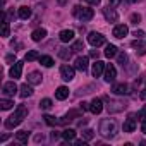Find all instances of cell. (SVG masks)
<instances>
[{"label": "cell", "mask_w": 146, "mask_h": 146, "mask_svg": "<svg viewBox=\"0 0 146 146\" xmlns=\"http://www.w3.org/2000/svg\"><path fill=\"white\" fill-rule=\"evenodd\" d=\"M28 117V108L24 107V105H17V108H16V112L5 120V129H14V127H17L24 119Z\"/></svg>", "instance_id": "6da1fadb"}, {"label": "cell", "mask_w": 146, "mask_h": 146, "mask_svg": "<svg viewBox=\"0 0 146 146\" xmlns=\"http://www.w3.org/2000/svg\"><path fill=\"white\" fill-rule=\"evenodd\" d=\"M100 134L107 139H112L117 136V122L113 119H103L100 122Z\"/></svg>", "instance_id": "7a4b0ae2"}, {"label": "cell", "mask_w": 146, "mask_h": 146, "mask_svg": "<svg viewBox=\"0 0 146 146\" xmlns=\"http://www.w3.org/2000/svg\"><path fill=\"white\" fill-rule=\"evenodd\" d=\"M105 103H107L108 113H119V112H124V110L127 108V103L122 102V100H110V98H105Z\"/></svg>", "instance_id": "3957f363"}, {"label": "cell", "mask_w": 146, "mask_h": 146, "mask_svg": "<svg viewBox=\"0 0 146 146\" xmlns=\"http://www.w3.org/2000/svg\"><path fill=\"white\" fill-rule=\"evenodd\" d=\"M72 14H74V16H78V17H79L83 23H86V21H91V19H93V16H95L93 9H90V7H79V5H76V7H74Z\"/></svg>", "instance_id": "277c9868"}, {"label": "cell", "mask_w": 146, "mask_h": 146, "mask_svg": "<svg viewBox=\"0 0 146 146\" xmlns=\"http://www.w3.org/2000/svg\"><path fill=\"white\" fill-rule=\"evenodd\" d=\"M88 41H90V45L91 46H95V48H98V46H102V45H105V36L102 35V33H96V31H93V33H90L88 35Z\"/></svg>", "instance_id": "5b68a950"}, {"label": "cell", "mask_w": 146, "mask_h": 146, "mask_svg": "<svg viewBox=\"0 0 146 146\" xmlns=\"http://www.w3.org/2000/svg\"><path fill=\"white\" fill-rule=\"evenodd\" d=\"M60 78H62L64 81H72V79H74V67L64 64V65L60 67Z\"/></svg>", "instance_id": "8992f818"}, {"label": "cell", "mask_w": 146, "mask_h": 146, "mask_svg": "<svg viewBox=\"0 0 146 146\" xmlns=\"http://www.w3.org/2000/svg\"><path fill=\"white\" fill-rule=\"evenodd\" d=\"M105 81L107 83H113L115 81V78H117V69L113 67V64H107L105 65Z\"/></svg>", "instance_id": "52a82bcc"}, {"label": "cell", "mask_w": 146, "mask_h": 146, "mask_svg": "<svg viewBox=\"0 0 146 146\" xmlns=\"http://www.w3.org/2000/svg\"><path fill=\"white\" fill-rule=\"evenodd\" d=\"M103 16H105V19L110 21V23H117V19H119V14L115 12V9H113L112 5H108V7L103 9Z\"/></svg>", "instance_id": "ba28073f"}, {"label": "cell", "mask_w": 146, "mask_h": 146, "mask_svg": "<svg viewBox=\"0 0 146 146\" xmlns=\"http://www.w3.org/2000/svg\"><path fill=\"white\" fill-rule=\"evenodd\" d=\"M2 93H4L5 96H14V95L17 93V86H16V83H14V81L5 83V84L2 86Z\"/></svg>", "instance_id": "9c48e42d"}, {"label": "cell", "mask_w": 146, "mask_h": 146, "mask_svg": "<svg viewBox=\"0 0 146 146\" xmlns=\"http://www.w3.org/2000/svg\"><path fill=\"white\" fill-rule=\"evenodd\" d=\"M112 93H115V95H131V88L124 83H117V84L112 86Z\"/></svg>", "instance_id": "30bf717a"}, {"label": "cell", "mask_w": 146, "mask_h": 146, "mask_svg": "<svg viewBox=\"0 0 146 146\" xmlns=\"http://www.w3.org/2000/svg\"><path fill=\"white\" fill-rule=\"evenodd\" d=\"M9 74H11V78H14V79H17V78H21V74H23V62H14V65L11 67V70H9Z\"/></svg>", "instance_id": "8fae6325"}, {"label": "cell", "mask_w": 146, "mask_h": 146, "mask_svg": "<svg viewBox=\"0 0 146 146\" xmlns=\"http://www.w3.org/2000/svg\"><path fill=\"white\" fill-rule=\"evenodd\" d=\"M127 33H129V28H127L125 24H117V26L113 28V31H112V35H113L115 38H119V40L124 38Z\"/></svg>", "instance_id": "7c38bea8"}, {"label": "cell", "mask_w": 146, "mask_h": 146, "mask_svg": "<svg viewBox=\"0 0 146 146\" xmlns=\"http://www.w3.org/2000/svg\"><path fill=\"white\" fill-rule=\"evenodd\" d=\"M102 110H103V102H102L100 98H95V100L90 103V112L95 113V115H98V113H102Z\"/></svg>", "instance_id": "4fadbf2b"}, {"label": "cell", "mask_w": 146, "mask_h": 146, "mask_svg": "<svg viewBox=\"0 0 146 146\" xmlns=\"http://www.w3.org/2000/svg\"><path fill=\"white\" fill-rule=\"evenodd\" d=\"M136 129V115H129L127 117V120L124 122V132H132Z\"/></svg>", "instance_id": "5bb4252c"}, {"label": "cell", "mask_w": 146, "mask_h": 146, "mask_svg": "<svg viewBox=\"0 0 146 146\" xmlns=\"http://www.w3.org/2000/svg\"><path fill=\"white\" fill-rule=\"evenodd\" d=\"M41 74H40V72L38 70H33V72H29V74H28V83L29 84H41Z\"/></svg>", "instance_id": "9a60e30c"}, {"label": "cell", "mask_w": 146, "mask_h": 146, "mask_svg": "<svg viewBox=\"0 0 146 146\" xmlns=\"http://www.w3.org/2000/svg\"><path fill=\"white\" fill-rule=\"evenodd\" d=\"M58 38H60V41L69 43V41L74 40V31H72V29H62L60 35H58Z\"/></svg>", "instance_id": "2e32d148"}, {"label": "cell", "mask_w": 146, "mask_h": 146, "mask_svg": "<svg viewBox=\"0 0 146 146\" xmlns=\"http://www.w3.org/2000/svg\"><path fill=\"white\" fill-rule=\"evenodd\" d=\"M91 70H93V76H95V78H100L103 72H105V64L100 62V60H96V62L93 64V69H91Z\"/></svg>", "instance_id": "e0dca14e"}, {"label": "cell", "mask_w": 146, "mask_h": 146, "mask_svg": "<svg viewBox=\"0 0 146 146\" xmlns=\"http://www.w3.org/2000/svg\"><path fill=\"white\" fill-rule=\"evenodd\" d=\"M79 110H69L67 113H65V117L60 120V124H67V122H70V120H74V119H79Z\"/></svg>", "instance_id": "ac0fdd59"}, {"label": "cell", "mask_w": 146, "mask_h": 146, "mask_svg": "<svg viewBox=\"0 0 146 146\" xmlns=\"http://www.w3.org/2000/svg\"><path fill=\"white\" fill-rule=\"evenodd\" d=\"M76 69L81 72H86L88 70V57H78L76 58Z\"/></svg>", "instance_id": "d6986e66"}, {"label": "cell", "mask_w": 146, "mask_h": 146, "mask_svg": "<svg viewBox=\"0 0 146 146\" xmlns=\"http://www.w3.org/2000/svg\"><path fill=\"white\" fill-rule=\"evenodd\" d=\"M45 36H46V29H43V28H38L31 33L33 41H41V40H45Z\"/></svg>", "instance_id": "ffe728a7"}, {"label": "cell", "mask_w": 146, "mask_h": 146, "mask_svg": "<svg viewBox=\"0 0 146 146\" xmlns=\"http://www.w3.org/2000/svg\"><path fill=\"white\" fill-rule=\"evenodd\" d=\"M67 96H69V90H67L65 86L57 88V91H55V98H57V100H65Z\"/></svg>", "instance_id": "44dd1931"}, {"label": "cell", "mask_w": 146, "mask_h": 146, "mask_svg": "<svg viewBox=\"0 0 146 146\" xmlns=\"http://www.w3.org/2000/svg\"><path fill=\"white\" fill-rule=\"evenodd\" d=\"M19 90H21V91H19V95H21L23 98H28V96H31V95H33V88H31V84H23Z\"/></svg>", "instance_id": "7402d4cb"}, {"label": "cell", "mask_w": 146, "mask_h": 146, "mask_svg": "<svg viewBox=\"0 0 146 146\" xmlns=\"http://www.w3.org/2000/svg\"><path fill=\"white\" fill-rule=\"evenodd\" d=\"M16 139H17L21 144H26L28 139H29V132H28V131H19V132L16 134Z\"/></svg>", "instance_id": "603a6c76"}, {"label": "cell", "mask_w": 146, "mask_h": 146, "mask_svg": "<svg viewBox=\"0 0 146 146\" xmlns=\"http://www.w3.org/2000/svg\"><path fill=\"white\" fill-rule=\"evenodd\" d=\"M19 17L21 19H29L31 17V9L29 7H26V5H23V7H19Z\"/></svg>", "instance_id": "cb8c5ba5"}, {"label": "cell", "mask_w": 146, "mask_h": 146, "mask_svg": "<svg viewBox=\"0 0 146 146\" xmlns=\"http://www.w3.org/2000/svg\"><path fill=\"white\" fill-rule=\"evenodd\" d=\"M62 137H64L65 141H74V137H76V131H74V129H65V131L62 132Z\"/></svg>", "instance_id": "d4e9b609"}, {"label": "cell", "mask_w": 146, "mask_h": 146, "mask_svg": "<svg viewBox=\"0 0 146 146\" xmlns=\"http://www.w3.org/2000/svg\"><path fill=\"white\" fill-rule=\"evenodd\" d=\"M72 52H74L72 48H60V50H58V57L64 58V60H69L70 55H72Z\"/></svg>", "instance_id": "484cf974"}, {"label": "cell", "mask_w": 146, "mask_h": 146, "mask_svg": "<svg viewBox=\"0 0 146 146\" xmlns=\"http://www.w3.org/2000/svg\"><path fill=\"white\" fill-rule=\"evenodd\" d=\"M115 55H117V46H113V45H107V48H105V57L112 58V57H115Z\"/></svg>", "instance_id": "4316f807"}, {"label": "cell", "mask_w": 146, "mask_h": 146, "mask_svg": "<svg viewBox=\"0 0 146 146\" xmlns=\"http://www.w3.org/2000/svg\"><path fill=\"white\" fill-rule=\"evenodd\" d=\"M40 57H41V55H40L36 50H29V52L26 53V60H28V62H33V60H40Z\"/></svg>", "instance_id": "83f0119b"}, {"label": "cell", "mask_w": 146, "mask_h": 146, "mask_svg": "<svg viewBox=\"0 0 146 146\" xmlns=\"http://www.w3.org/2000/svg\"><path fill=\"white\" fill-rule=\"evenodd\" d=\"M40 64H43L45 67H52L53 65V58L50 55H41L40 57Z\"/></svg>", "instance_id": "f1b7e54d"}, {"label": "cell", "mask_w": 146, "mask_h": 146, "mask_svg": "<svg viewBox=\"0 0 146 146\" xmlns=\"http://www.w3.org/2000/svg\"><path fill=\"white\" fill-rule=\"evenodd\" d=\"M127 60H129V58H127V53H125V52L117 53V62H119L122 67H125V65H127Z\"/></svg>", "instance_id": "f546056e"}, {"label": "cell", "mask_w": 146, "mask_h": 146, "mask_svg": "<svg viewBox=\"0 0 146 146\" xmlns=\"http://www.w3.org/2000/svg\"><path fill=\"white\" fill-rule=\"evenodd\" d=\"M52 107H53V105H52V100H50V98H43V100L40 102V108H41V110H50Z\"/></svg>", "instance_id": "4dcf8cb0"}, {"label": "cell", "mask_w": 146, "mask_h": 146, "mask_svg": "<svg viewBox=\"0 0 146 146\" xmlns=\"http://www.w3.org/2000/svg\"><path fill=\"white\" fill-rule=\"evenodd\" d=\"M14 107V102H11V100H0V108L2 110H9V108H12Z\"/></svg>", "instance_id": "1f68e13d"}, {"label": "cell", "mask_w": 146, "mask_h": 146, "mask_svg": "<svg viewBox=\"0 0 146 146\" xmlns=\"http://www.w3.org/2000/svg\"><path fill=\"white\" fill-rule=\"evenodd\" d=\"M74 52H81V50H84V43H83V40H76L74 43H72V46H70Z\"/></svg>", "instance_id": "d6a6232c"}, {"label": "cell", "mask_w": 146, "mask_h": 146, "mask_svg": "<svg viewBox=\"0 0 146 146\" xmlns=\"http://www.w3.org/2000/svg\"><path fill=\"white\" fill-rule=\"evenodd\" d=\"M43 119H45V124H48V125H57V124H60V120H57V119L52 117V115H43Z\"/></svg>", "instance_id": "836d02e7"}, {"label": "cell", "mask_w": 146, "mask_h": 146, "mask_svg": "<svg viewBox=\"0 0 146 146\" xmlns=\"http://www.w3.org/2000/svg\"><path fill=\"white\" fill-rule=\"evenodd\" d=\"M81 134H83V139H86V141H90V139L95 137V131H91V129H84Z\"/></svg>", "instance_id": "e575fe53"}, {"label": "cell", "mask_w": 146, "mask_h": 146, "mask_svg": "<svg viewBox=\"0 0 146 146\" xmlns=\"http://www.w3.org/2000/svg\"><path fill=\"white\" fill-rule=\"evenodd\" d=\"M2 36H9V21H5V19L2 23Z\"/></svg>", "instance_id": "d590c367"}, {"label": "cell", "mask_w": 146, "mask_h": 146, "mask_svg": "<svg viewBox=\"0 0 146 146\" xmlns=\"http://www.w3.org/2000/svg\"><path fill=\"white\" fill-rule=\"evenodd\" d=\"M137 117H139L141 120H146V105H144V107L137 112Z\"/></svg>", "instance_id": "8d00e7d4"}, {"label": "cell", "mask_w": 146, "mask_h": 146, "mask_svg": "<svg viewBox=\"0 0 146 146\" xmlns=\"http://www.w3.org/2000/svg\"><path fill=\"white\" fill-rule=\"evenodd\" d=\"M139 21H141V16H139V14H132V16H131V23H132V24H137Z\"/></svg>", "instance_id": "74e56055"}, {"label": "cell", "mask_w": 146, "mask_h": 146, "mask_svg": "<svg viewBox=\"0 0 146 146\" xmlns=\"http://www.w3.org/2000/svg\"><path fill=\"white\" fill-rule=\"evenodd\" d=\"M79 110H81V112H86V110H90V103H86V102L79 103Z\"/></svg>", "instance_id": "f35d334b"}, {"label": "cell", "mask_w": 146, "mask_h": 146, "mask_svg": "<svg viewBox=\"0 0 146 146\" xmlns=\"http://www.w3.org/2000/svg\"><path fill=\"white\" fill-rule=\"evenodd\" d=\"M5 62H9V64H11V62H17V60H16V55H14V53H9V55L5 57Z\"/></svg>", "instance_id": "ab89813d"}, {"label": "cell", "mask_w": 146, "mask_h": 146, "mask_svg": "<svg viewBox=\"0 0 146 146\" xmlns=\"http://www.w3.org/2000/svg\"><path fill=\"white\" fill-rule=\"evenodd\" d=\"M132 46H134V48H137V50H139V48H144V46H143V45H141V41H139V38H137V40H134V41H132Z\"/></svg>", "instance_id": "60d3db41"}, {"label": "cell", "mask_w": 146, "mask_h": 146, "mask_svg": "<svg viewBox=\"0 0 146 146\" xmlns=\"http://www.w3.org/2000/svg\"><path fill=\"white\" fill-rule=\"evenodd\" d=\"M90 57L98 60V57H100V52H98V50H91V52H90Z\"/></svg>", "instance_id": "b9f144b4"}, {"label": "cell", "mask_w": 146, "mask_h": 146, "mask_svg": "<svg viewBox=\"0 0 146 146\" xmlns=\"http://www.w3.org/2000/svg\"><path fill=\"white\" fill-rule=\"evenodd\" d=\"M35 141H36V143H43V141H45V136H43V134H36V136H35Z\"/></svg>", "instance_id": "7bdbcfd3"}, {"label": "cell", "mask_w": 146, "mask_h": 146, "mask_svg": "<svg viewBox=\"0 0 146 146\" xmlns=\"http://www.w3.org/2000/svg\"><path fill=\"white\" fill-rule=\"evenodd\" d=\"M134 36H136V38H139V40H141V38H143V36H144V33H143V31H141V29H136V31H134Z\"/></svg>", "instance_id": "ee69618b"}, {"label": "cell", "mask_w": 146, "mask_h": 146, "mask_svg": "<svg viewBox=\"0 0 146 146\" xmlns=\"http://www.w3.org/2000/svg\"><path fill=\"white\" fill-rule=\"evenodd\" d=\"M120 2H122V0H108V4H110L112 7H115V5H119Z\"/></svg>", "instance_id": "f6af8a7d"}, {"label": "cell", "mask_w": 146, "mask_h": 146, "mask_svg": "<svg viewBox=\"0 0 146 146\" xmlns=\"http://www.w3.org/2000/svg\"><path fill=\"white\" fill-rule=\"evenodd\" d=\"M86 124H88V119H84V117H83V120H78V125H79V127H83V125H86Z\"/></svg>", "instance_id": "bcb514c9"}, {"label": "cell", "mask_w": 146, "mask_h": 146, "mask_svg": "<svg viewBox=\"0 0 146 146\" xmlns=\"http://www.w3.org/2000/svg\"><path fill=\"white\" fill-rule=\"evenodd\" d=\"M84 2H88V4H91V5H98L102 0H84Z\"/></svg>", "instance_id": "7dc6e473"}, {"label": "cell", "mask_w": 146, "mask_h": 146, "mask_svg": "<svg viewBox=\"0 0 146 146\" xmlns=\"http://www.w3.org/2000/svg\"><path fill=\"white\" fill-rule=\"evenodd\" d=\"M141 122H143V124H141V131L146 134V120H141Z\"/></svg>", "instance_id": "c3c4849f"}, {"label": "cell", "mask_w": 146, "mask_h": 146, "mask_svg": "<svg viewBox=\"0 0 146 146\" xmlns=\"http://www.w3.org/2000/svg\"><path fill=\"white\" fill-rule=\"evenodd\" d=\"M127 4H137V2H141V0H125Z\"/></svg>", "instance_id": "681fc988"}, {"label": "cell", "mask_w": 146, "mask_h": 146, "mask_svg": "<svg viewBox=\"0 0 146 146\" xmlns=\"http://www.w3.org/2000/svg\"><path fill=\"white\" fill-rule=\"evenodd\" d=\"M57 2H58V5H65V4H67V0H57Z\"/></svg>", "instance_id": "f907efd6"}, {"label": "cell", "mask_w": 146, "mask_h": 146, "mask_svg": "<svg viewBox=\"0 0 146 146\" xmlns=\"http://www.w3.org/2000/svg\"><path fill=\"white\" fill-rule=\"evenodd\" d=\"M57 137H58V134H57V132H52V139H53V141H55V139H57Z\"/></svg>", "instance_id": "816d5d0a"}]
</instances>
